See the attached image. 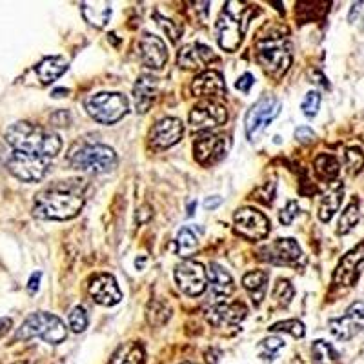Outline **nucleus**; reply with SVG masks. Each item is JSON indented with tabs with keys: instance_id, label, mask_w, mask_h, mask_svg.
Segmentation results:
<instances>
[{
	"instance_id": "nucleus-1",
	"label": "nucleus",
	"mask_w": 364,
	"mask_h": 364,
	"mask_svg": "<svg viewBox=\"0 0 364 364\" xmlns=\"http://www.w3.org/2000/svg\"><path fill=\"white\" fill-rule=\"evenodd\" d=\"M84 178L53 182L51 186L38 191L33 203V215L44 220H68L80 213L84 206Z\"/></svg>"
},
{
	"instance_id": "nucleus-2",
	"label": "nucleus",
	"mask_w": 364,
	"mask_h": 364,
	"mask_svg": "<svg viewBox=\"0 0 364 364\" xmlns=\"http://www.w3.org/2000/svg\"><path fill=\"white\" fill-rule=\"evenodd\" d=\"M6 144L15 151L37 155L42 159H53L63 149V139L55 132L31 122H15L6 129Z\"/></svg>"
},
{
	"instance_id": "nucleus-3",
	"label": "nucleus",
	"mask_w": 364,
	"mask_h": 364,
	"mask_svg": "<svg viewBox=\"0 0 364 364\" xmlns=\"http://www.w3.org/2000/svg\"><path fill=\"white\" fill-rule=\"evenodd\" d=\"M248 8L237 4V2H228L226 8L220 11L215 26L217 42L224 51L233 53L239 50L240 42L245 38L246 28H248Z\"/></svg>"
},
{
	"instance_id": "nucleus-4",
	"label": "nucleus",
	"mask_w": 364,
	"mask_h": 364,
	"mask_svg": "<svg viewBox=\"0 0 364 364\" xmlns=\"http://www.w3.org/2000/svg\"><path fill=\"white\" fill-rule=\"evenodd\" d=\"M257 60L269 77L281 79L291 66L290 41L281 35L261 38L257 42Z\"/></svg>"
},
{
	"instance_id": "nucleus-5",
	"label": "nucleus",
	"mask_w": 364,
	"mask_h": 364,
	"mask_svg": "<svg viewBox=\"0 0 364 364\" xmlns=\"http://www.w3.org/2000/svg\"><path fill=\"white\" fill-rule=\"evenodd\" d=\"M38 337L44 343L60 344L68 337V330L64 326L63 318L48 311H37L26 318L22 326L15 333V341H29Z\"/></svg>"
},
{
	"instance_id": "nucleus-6",
	"label": "nucleus",
	"mask_w": 364,
	"mask_h": 364,
	"mask_svg": "<svg viewBox=\"0 0 364 364\" xmlns=\"http://www.w3.org/2000/svg\"><path fill=\"white\" fill-rule=\"evenodd\" d=\"M117 154L106 144H84L70 154L71 168L87 173H109L117 168Z\"/></svg>"
},
{
	"instance_id": "nucleus-7",
	"label": "nucleus",
	"mask_w": 364,
	"mask_h": 364,
	"mask_svg": "<svg viewBox=\"0 0 364 364\" xmlns=\"http://www.w3.org/2000/svg\"><path fill=\"white\" fill-rule=\"evenodd\" d=\"M4 166L11 175L22 182H38L46 177L50 170V159H42L37 155L22 154L9 148L4 155H0Z\"/></svg>"
},
{
	"instance_id": "nucleus-8",
	"label": "nucleus",
	"mask_w": 364,
	"mask_h": 364,
	"mask_svg": "<svg viewBox=\"0 0 364 364\" xmlns=\"http://www.w3.org/2000/svg\"><path fill=\"white\" fill-rule=\"evenodd\" d=\"M86 109L100 124H115L128 113V100L122 93H97L86 100Z\"/></svg>"
},
{
	"instance_id": "nucleus-9",
	"label": "nucleus",
	"mask_w": 364,
	"mask_h": 364,
	"mask_svg": "<svg viewBox=\"0 0 364 364\" xmlns=\"http://www.w3.org/2000/svg\"><path fill=\"white\" fill-rule=\"evenodd\" d=\"M281 108V102L275 97H262L253 104L246 115V135L250 141H257L264 133V129L279 117Z\"/></svg>"
},
{
	"instance_id": "nucleus-10",
	"label": "nucleus",
	"mask_w": 364,
	"mask_h": 364,
	"mask_svg": "<svg viewBox=\"0 0 364 364\" xmlns=\"http://www.w3.org/2000/svg\"><path fill=\"white\" fill-rule=\"evenodd\" d=\"M175 282L190 297L204 294L208 284V269L197 261H184L175 268Z\"/></svg>"
},
{
	"instance_id": "nucleus-11",
	"label": "nucleus",
	"mask_w": 364,
	"mask_h": 364,
	"mask_svg": "<svg viewBox=\"0 0 364 364\" xmlns=\"http://www.w3.org/2000/svg\"><path fill=\"white\" fill-rule=\"evenodd\" d=\"M235 232L250 240H262L269 233V220L264 213L253 208H242L233 215Z\"/></svg>"
},
{
	"instance_id": "nucleus-12",
	"label": "nucleus",
	"mask_w": 364,
	"mask_h": 364,
	"mask_svg": "<svg viewBox=\"0 0 364 364\" xmlns=\"http://www.w3.org/2000/svg\"><path fill=\"white\" fill-rule=\"evenodd\" d=\"M364 330V304L363 302H353L348 308L346 314L339 318H331L330 331L331 336L339 341H350L359 336Z\"/></svg>"
},
{
	"instance_id": "nucleus-13",
	"label": "nucleus",
	"mask_w": 364,
	"mask_h": 364,
	"mask_svg": "<svg viewBox=\"0 0 364 364\" xmlns=\"http://www.w3.org/2000/svg\"><path fill=\"white\" fill-rule=\"evenodd\" d=\"M364 266V242L355 246L352 252H348L346 255L341 259L339 266H337L336 273H333V284L341 286V288H350L357 282L360 272Z\"/></svg>"
},
{
	"instance_id": "nucleus-14",
	"label": "nucleus",
	"mask_w": 364,
	"mask_h": 364,
	"mask_svg": "<svg viewBox=\"0 0 364 364\" xmlns=\"http://www.w3.org/2000/svg\"><path fill=\"white\" fill-rule=\"evenodd\" d=\"M190 126L197 132L200 129H210L215 126L224 124L228 120V112L223 104L213 102V100H206V102L197 104L190 112Z\"/></svg>"
},
{
	"instance_id": "nucleus-15",
	"label": "nucleus",
	"mask_w": 364,
	"mask_h": 364,
	"mask_svg": "<svg viewBox=\"0 0 364 364\" xmlns=\"http://www.w3.org/2000/svg\"><path fill=\"white\" fill-rule=\"evenodd\" d=\"M248 310L242 302H217L206 311L208 323L213 328H235L242 323Z\"/></svg>"
},
{
	"instance_id": "nucleus-16",
	"label": "nucleus",
	"mask_w": 364,
	"mask_h": 364,
	"mask_svg": "<svg viewBox=\"0 0 364 364\" xmlns=\"http://www.w3.org/2000/svg\"><path fill=\"white\" fill-rule=\"evenodd\" d=\"M261 259L272 262V264L281 266H295L302 259L301 246L295 242V239H277L272 245L262 248Z\"/></svg>"
},
{
	"instance_id": "nucleus-17",
	"label": "nucleus",
	"mask_w": 364,
	"mask_h": 364,
	"mask_svg": "<svg viewBox=\"0 0 364 364\" xmlns=\"http://www.w3.org/2000/svg\"><path fill=\"white\" fill-rule=\"evenodd\" d=\"M195 159L203 166L217 164L220 159L226 155L228 142L223 135H215V133H203L197 136V141L193 144Z\"/></svg>"
},
{
	"instance_id": "nucleus-18",
	"label": "nucleus",
	"mask_w": 364,
	"mask_h": 364,
	"mask_svg": "<svg viewBox=\"0 0 364 364\" xmlns=\"http://www.w3.org/2000/svg\"><path fill=\"white\" fill-rule=\"evenodd\" d=\"M90 295L91 299L100 304V306H115L122 301V291L117 284L115 277L109 273H99L90 281Z\"/></svg>"
},
{
	"instance_id": "nucleus-19",
	"label": "nucleus",
	"mask_w": 364,
	"mask_h": 364,
	"mask_svg": "<svg viewBox=\"0 0 364 364\" xmlns=\"http://www.w3.org/2000/svg\"><path fill=\"white\" fill-rule=\"evenodd\" d=\"M182 133H184V126L181 120L175 117H166V119L159 120L149 132V146L154 149L171 148L181 141Z\"/></svg>"
},
{
	"instance_id": "nucleus-20",
	"label": "nucleus",
	"mask_w": 364,
	"mask_h": 364,
	"mask_svg": "<svg viewBox=\"0 0 364 364\" xmlns=\"http://www.w3.org/2000/svg\"><path fill=\"white\" fill-rule=\"evenodd\" d=\"M217 60V55L204 44L184 46L177 55V64L184 70H200Z\"/></svg>"
},
{
	"instance_id": "nucleus-21",
	"label": "nucleus",
	"mask_w": 364,
	"mask_h": 364,
	"mask_svg": "<svg viewBox=\"0 0 364 364\" xmlns=\"http://www.w3.org/2000/svg\"><path fill=\"white\" fill-rule=\"evenodd\" d=\"M139 48H141L142 63L148 68L161 70L166 64V60H168V50H166L164 42H162V38L155 37V35L146 33Z\"/></svg>"
},
{
	"instance_id": "nucleus-22",
	"label": "nucleus",
	"mask_w": 364,
	"mask_h": 364,
	"mask_svg": "<svg viewBox=\"0 0 364 364\" xmlns=\"http://www.w3.org/2000/svg\"><path fill=\"white\" fill-rule=\"evenodd\" d=\"M195 97H223L226 93L223 75L219 71H204L191 84Z\"/></svg>"
},
{
	"instance_id": "nucleus-23",
	"label": "nucleus",
	"mask_w": 364,
	"mask_h": 364,
	"mask_svg": "<svg viewBox=\"0 0 364 364\" xmlns=\"http://www.w3.org/2000/svg\"><path fill=\"white\" fill-rule=\"evenodd\" d=\"M157 97V79L151 75H142L133 86V100L139 113H146Z\"/></svg>"
},
{
	"instance_id": "nucleus-24",
	"label": "nucleus",
	"mask_w": 364,
	"mask_h": 364,
	"mask_svg": "<svg viewBox=\"0 0 364 364\" xmlns=\"http://www.w3.org/2000/svg\"><path fill=\"white\" fill-rule=\"evenodd\" d=\"M208 282H210V290L217 297H228L235 290L232 275L219 264H210V268H208Z\"/></svg>"
},
{
	"instance_id": "nucleus-25",
	"label": "nucleus",
	"mask_w": 364,
	"mask_h": 364,
	"mask_svg": "<svg viewBox=\"0 0 364 364\" xmlns=\"http://www.w3.org/2000/svg\"><path fill=\"white\" fill-rule=\"evenodd\" d=\"M68 70V60L63 57H46L35 71H37L38 79H41L42 84H51L63 77L64 71Z\"/></svg>"
},
{
	"instance_id": "nucleus-26",
	"label": "nucleus",
	"mask_w": 364,
	"mask_h": 364,
	"mask_svg": "<svg viewBox=\"0 0 364 364\" xmlns=\"http://www.w3.org/2000/svg\"><path fill=\"white\" fill-rule=\"evenodd\" d=\"M343 197H344L343 184H336L330 191H326L323 200H321V204H318V219L323 220V223H330L331 217L336 215L337 211H339L341 203H343Z\"/></svg>"
},
{
	"instance_id": "nucleus-27",
	"label": "nucleus",
	"mask_w": 364,
	"mask_h": 364,
	"mask_svg": "<svg viewBox=\"0 0 364 364\" xmlns=\"http://www.w3.org/2000/svg\"><path fill=\"white\" fill-rule=\"evenodd\" d=\"M242 284L248 290V294L252 295L255 306H259L266 295V286H268V273L262 272V269H255V272L246 273L245 279H242Z\"/></svg>"
},
{
	"instance_id": "nucleus-28",
	"label": "nucleus",
	"mask_w": 364,
	"mask_h": 364,
	"mask_svg": "<svg viewBox=\"0 0 364 364\" xmlns=\"http://www.w3.org/2000/svg\"><path fill=\"white\" fill-rule=\"evenodd\" d=\"M82 15L91 26L104 28L112 17V8L104 2H82Z\"/></svg>"
},
{
	"instance_id": "nucleus-29",
	"label": "nucleus",
	"mask_w": 364,
	"mask_h": 364,
	"mask_svg": "<svg viewBox=\"0 0 364 364\" xmlns=\"http://www.w3.org/2000/svg\"><path fill=\"white\" fill-rule=\"evenodd\" d=\"M109 364H144V348L139 343H126L113 353Z\"/></svg>"
},
{
	"instance_id": "nucleus-30",
	"label": "nucleus",
	"mask_w": 364,
	"mask_h": 364,
	"mask_svg": "<svg viewBox=\"0 0 364 364\" xmlns=\"http://www.w3.org/2000/svg\"><path fill=\"white\" fill-rule=\"evenodd\" d=\"M315 171L318 173V177L324 178V181H333L337 178L341 171L339 161H337L333 155L323 154L315 159Z\"/></svg>"
},
{
	"instance_id": "nucleus-31",
	"label": "nucleus",
	"mask_w": 364,
	"mask_h": 364,
	"mask_svg": "<svg viewBox=\"0 0 364 364\" xmlns=\"http://www.w3.org/2000/svg\"><path fill=\"white\" fill-rule=\"evenodd\" d=\"M360 219V213H359V204H357V200H353V203H350L346 206V210L343 211V215H341L339 219V228H337V233L339 235H346V233H350L355 228V224L359 223Z\"/></svg>"
},
{
	"instance_id": "nucleus-32",
	"label": "nucleus",
	"mask_w": 364,
	"mask_h": 364,
	"mask_svg": "<svg viewBox=\"0 0 364 364\" xmlns=\"http://www.w3.org/2000/svg\"><path fill=\"white\" fill-rule=\"evenodd\" d=\"M311 353H314L315 364H339V355L336 350L324 341H315L311 346Z\"/></svg>"
},
{
	"instance_id": "nucleus-33",
	"label": "nucleus",
	"mask_w": 364,
	"mask_h": 364,
	"mask_svg": "<svg viewBox=\"0 0 364 364\" xmlns=\"http://www.w3.org/2000/svg\"><path fill=\"white\" fill-rule=\"evenodd\" d=\"M199 246V240H197V235L193 233V230L190 228H182L181 232L177 233V252L178 255L188 257L191 252H195Z\"/></svg>"
},
{
	"instance_id": "nucleus-34",
	"label": "nucleus",
	"mask_w": 364,
	"mask_h": 364,
	"mask_svg": "<svg viewBox=\"0 0 364 364\" xmlns=\"http://www.w3.org/2000/svg\"><path fill=\"white\" fill-rule=\"evenodd\" d=\"M171 310L166 302L155 301L148 306V323H151L154 326H161L164 324L168 318H170Z\"/></svg>"
},
{
	"instance_id": "nucleus-35",
	"label": "nucleus",
	"mask_w": 364,
	"mask_h": 364,
	"mask_svg": "<svg viewBox=\"0 0 364 364\" xmlns=\"http://www.w3.org/2000/svg\"><path fill=\"white\" fill-rule=\"evenodd\" d=\"M272 331H282V333H290L291 337H304V324L297 318H288V321H281V323H275L272 328Z\"/></svg>"
},
{
	"instance_id": "nucleus-36",
	"label": "nucleus",
	"mask_w": 364,
	"mask_h": 364,
	"mask_svg": "<svg viewBox=\"0 0 364 364\" xmlns=\"http://www.w3.org/2000/svg\"><path fill=\"white\" fill-rule=\"evenodd\" d=\"M294 295H295L294 286L286 281V279H279L277 284H275V290H273V297L281 302V306H288V304L291 302V299H294Z\"/></svg>"
},
{
	"instance_id": "nucleus-37",
	"label": "nucleus",
	"mask_w": 364,
	"mask_h": 364,
	"mask_svg": "<svg viewBox=\"0 0 364 364\" xmlns=\"http://www.w3.org/2000/svg\"><path fill=\"white\" fill-rule=\"evenodd\" d=\"M346 168L350 173H359L364 168V154L359 148H348L346 149Z\"/></svg>"
},
{
	"instance_id": "nucleus-38",
	"label": "nucleus",
	"mask_w": 364,
	"mask_h": 364,
	"mask_svg": "<svg viewBox=\"0 0 364 364\" xmlns=\"http://www.w3.org/2000/svg\"><path fill=\"white\" fill-rule=\"evenodd\" d=\"M321 93L318 91H310V93H306V97H304V100H302L301 104V109L302 113L306 117H315L317 115L318 108H321Z\"/></svg>"
},
{
	"instance_id": "nucleus-39",
	"label": "nucleus",
	"mask_w": 364,
	"mask_h": 364,
	"mask_svg": "<svg viewBox=\"0 0 364 364\" xmlns=\"http://www.w3.org/2000/svg\"><path fill=\"white\" fill-rule=\"evenodd\" d=\"M70 328L75 333H82L87 328V314L82 306H77L70 314Z\"/></svg>"
},
{
	"instance_id": "nucleus-40",
	"label": "nucleus",
	"mask_w": 364,
	"mask_h": 364,
	"mask_svg": "<svg viewBox=\"0 0 364 364\" xmlns=\"http://www.w3.org/2000/svg\"><path fill=\"white\" fill-rule=\"evenodd\" d=\"M155 21L159 22V26H161L162 29L166 31V35L171 38L173 42H177L178 38H181V28H178L177 24H173L171 21H168V18H162L159 17V15H155Z\"/></svg>"
},
{
	"instance_id": "nucleus-41",
	"label": "nucleus",
	"mask_w": 364,
	"mask_h": 364,
	"mask_svg": "<svg viewBox=\"0 0 364 364\" xmlns=\"http://www.w3.org/2000/svg\"><path fill=\"white\" fill-rule=\"evenodd\" d=\"M348 21L352 24L359 26L360 31H364V2H355L350 9V15H348Z\"/></svg>"
},
{
	"instance_id": "nucleus-42",
	"label": "nucleus",
	"mask_w": 364,
	"mask_h": 364,
	"mask_svg": "<svg viewBox=\"0 0 364 364\" xmlns=\"http://www.w3.org/2000/svg\"><path fill=\"white\" fill-rule=\"evenodd\" d=\"M297 213H299L297 203H294V200H291V203L286 204L284 210L281 211V215H279V219H281V223L284 224V226H290V224L294 223L295 217H297Z\"/></svg>"
},
{
	"instance_id": "nucleus-43",
	"label": "nucleus",
	"mask_w": 364,
	"mask_h": 364,
	"mask_svg": "<svg viewBox=\"0 0 364 364\" xmlns=\"http://www.w3.org/2000/svg\"><path fill=\"white\" fill-rule=\"evenodd\" d=\"M282 346H284V341H282L281 337H268V339H264L261 343V348L272 355V359Z\"/></svg>"
},
{
	"instance_id": "nucleus-44",
	"label": "nucleus",
	"mask_w": 364,
	"mask_h": 364,
	"mask_svg": "<svg viewBox=\"0 0 364 364\" xmlns=\"http://www.w3.org/2000/svg\"><path fill=\"white\" fill-rule=\"evenodd\" d=\"M295 136H297V141L302 142V144H310V142H314L315 133L308 126H301V128L295 129Z\"/></svg>"
},
{
	"instance_id": "nucleus-45",
	"label": "nucleus",
	"mask_w": 364,
	"mask_h": 364,
	"mask_svg": "<svg viewBox=\"0 0 364 364\" xmlns=\"http://www.w3.org/2000/svg\"><path fill=\"white\" fill-rule=\"evenodd\" d=\"M253 75L252 73H245L242 75V77H240L239 80H237L235 82V87L239 91H242V93H248L250 90H252V86H253Z\"/></svg>"
},
{
	"instance_id": "nucleus-46",
	"label": "nucleus",
	"mask_w": 364,
	"mask_h": 364,
	"mask_svg": "<svg viewBox=\"0 0 364 364\" xmlns=\"http://www.w3.org/2000/svg\"><path fill=\"white\" fill-rule=\"evenodd\" d=\"M41 277H42L41 272H35L33 275L29 277V282H28V291H29V294H35V291L38 290V282H41Z\"/></svg>"
},
{
	"instance_id": "nucleus-47",
	"label": "nucleus",
	"mask_w": 364,
	"mask_h": 364,
	"mask_svg": "<svg viewBox=\"0 0 364 364\" xmlns=\"http://www.w3.org/2000/svg\"><path fill=\"white\" fill-rule=\"evenodd\" d=\"M11 326H13L11 318L9 317L0 318V339H2V337H4L9 330H11Z\"/></svg>"
},
{
	"instance_id": "nucleus-48",
	"label": "nucleus",
	"mask_w": 364,
	"mask_h": 364,
	"mask_svg": "<svg viewBox=\"0 0 364 364\" xmlns=\"http://www.w3.org/2000/svg\"><path fill=\"white\" fill-rule=\"evenodd\" d=\"M220 204V197H217V195H213V197H210V199L204 200V206L208 208V210H213V208H217Z\"/></svg>"
},
{
	"instance_id": "nucleus-49",
	"label": "nucleus",
	"mask_w": 364,
	"mask_h": 364,
	"mask_svg": "<svg viewBox=\"0 0 364 364\" xmlns=\"http://www.w3.org/2000/svg\"><path fill=\"white\" fill-rule=\"evenodd\" d=\"M66 93H70V91H68V90H55L53 97H55V99H58V97H66Z\"/></svg>"
},
{
	"instance_id": "nucleus-50",
	"label": "nucleus",
	"mask_w": 364,
	"mask_h": 364,
	"mask_svg": "<svg viewBox=\"0 0 364 364\" xmlns=\"http://www.w3.org/2000/svg\"><path fill=\"white\" fill-rule=\"evenodd\" d=\"M15 364H29V363H15Z\"/></svg>"
},
{
	"instance_id": "nucleus-51",
	"label": "nucleus",
	"mask_w": 364,
	"mask_h": 364,
	"mask_svg": "<svg viewBox=\"0 0 364 364\" xmlns=\"http://www.w3.org/2000/svg\"><path fill=\"white\" fill-rule=\"evenodd\" d=\"M184 364H191V363H184Z\"/></svg>"
}]
</instances>
